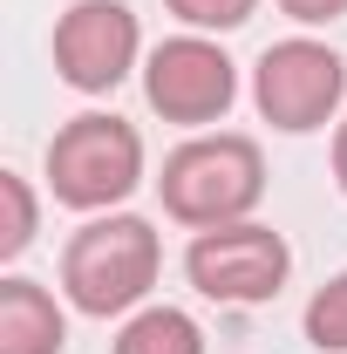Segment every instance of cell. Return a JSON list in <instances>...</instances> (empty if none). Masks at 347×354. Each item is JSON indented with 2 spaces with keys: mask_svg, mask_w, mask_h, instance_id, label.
<instances>
[{
  "mask_svg": "<svg viewBox=\"0 0 347 354\" xmlns=\"http://www.w3.org/2000/svg\"><path fill=\"white\" fill-rule=\"evenodd\" d=\"M157 279V232L143 218H95L75 232L68 259H62V286L75 293L82 313H123L150 293Z\"/></svg>",
  "mask_w": 347,
  "mask_h": 354,
  "instance_id": "6da1fadb",
  "label": "cell"
},
{
  "mask_svg": "<svg viewBox=\"0 0 347 354\" xmlns=\"http://www.w3.org/2000/svg\"><path fill=\"white\" fill-rule=\"evenodd\" d=\"M265 191L259 150L245 136H198L164 164V205L184 225H232Z\"/></svg>",
  "mask_w": 347,
  "mask_h": 354,
  "instance_id": "7a4b0ae2",
  "label": "cell"
},
{
  "mask_svg": "<svg viewBox=\"0 0 347 354\" xmlns=\"http://www.w3.org/2000/svg\"><path fill=\"white\" fill-rule=\"evenodd\" d=\"M48 177H55L62 205H82V212L116 205L143 177V143L116 116H75L68 130L55 136V150H48Z\"/></svg>",
  "mask_w": 347,
  "mask_h": 354,
  "instance_id": "3957f363",
  "label": "cell"
},
{
  "mask_svg": "<svg viewBox=\"0 0 347 354\" xmlns=\"http://www.w3.org/2000/svg\"><path fill=\"white\" fill-rule=\"evenodd\" d=\"M184 272H191L198 293L232 300V307H252V300H272L279 279H286V239L265 232V225H212L191 245Z\"/></svg>",
  "mask_w": 347,
  "mask_h": 354,
  "instance_id": "277c9868",
  "label": "cell"
},
{
  "mask_svg": "<svg viewBox=\"0 0 347 354\" xmlns=\"http://www.w3.org/2000/svg\"><path fill=\"white\" fill-rule=\"evenodd\" d=\"M347 88V68L320 41H279L259 62V109L279 130H320Z\"/></svg>",
  "mask_w": 347,
  "mask_h": 354,
  "instance_id": "5b68a950",
  "label": "cell"
},
{
  "mask_svg": "<svg viewBox=\"0 0 347 354\" xmlns=\"http://www.w3.org/2000/svg\"><path fill=\"white\" fill-rule=\"evenodd\" d=\"M136 62V14L123 0H75L55 28V68L75 88H116Z\"/></svg>",
  "mask_w": 347,
  "mask_h": 354,
  "instance_id": "8992f818",
  "label": "cell"
},
{
  "mask_svg": "<svg viewBox=\"0 0 347 354\" xmlns=\"http://www.w3.org/2000/svg\"><path fill=\"white\" fill-rule=\"evenodd\" d=\"M143 88H150V109H164L171 123H212V116H225L232 109V62L218 55L212 41H164L157 55H150V75H143Z\"/></svg>",
  "mask_w": 347,
  "mask_h": 354,
  "instance_id": "52a82bcc",
  "label": "cell"
},
{
  "mask_svg": "<svg viewBox=\"0 0 347 354\" xmlns=\"http://www.w3.org/2000/svg\"><path fill=\"white\" fill-rule=\"evenodd\" d=\"M62 348V313L35 279L0 286V354H55Z\"/></svg>",
  "mask_w": 347,
  "mask_h": 354,
  "instance_id": "ba28073f",
  "label": "cell"
},
{
  "mask_svg": "<svg viewBox=\"0 0 347 354\" xmlns=\"http://www.w3.org/2000/svg\"><path fill=\"white\" fill-rule=\"evenodd\" d=\"M116 354H205V334H198V320H191V313L150 307V313H136L130 327H123Z\"/></svg>",
  "mask_w": 347,
  "mask_h": 354,
  "instance_id": "9c48e42d",
  "label": "cell"
},
{
  "mask_svg": "<svg viewBox=\"0 0 347 354\" xmlns=\"http://www.w3.org/2000/svg\"><path fill=\"white\" fill-rule=\"evenodd\" d=\"M306 341H313V348H347V272L313 293V307H306Z\"/></svg>",
  "mask_w": 347,
  "mask_h": 354,
  "instance_id": "30bf717a",
  "label": "cell"
},
{
  "mask_svg": "<svg viewBox=\"0 0 347 354\" xmlns=\"http://www.w3.org/2000/svg\"><path fill=\"white\" fill-rule=\"evenodd\" d=\"M0 198H7V232H0V252H21L35 239V205H28V184L21 177H0Z\"/></svg>",
  "mask_w": 347,
  "mask_h": 354,
  "instance_id": "8fae6325",
  "label": "cell"
},
{
  "mask_svg": "<svg viewBox=\"0 0 347 354\" xmlns=\"http://www.w3.org/2000/svg\"><path fill=\"white\" fill-rule=\"evenodd\" d=\"M171 14L191 28H238L252 21V0H171Z\"/></svg>",
  "mask_w": 347,
  "mask_h": 354,
  "instance_id": "7c38bea8",
  "label": "cell"
},
{
  "mask_svg": "<svg viewBox=\"0 0 347 354\" xmlns=\"http://www.w3.org/2000/svg\"><path fill=\"white\" fill-rule=\"evenodd\" d=\"M279 7H286L293 21H334V14H341L347 0H279Z\"/></svg>",
  "mask_w": 347,
  "mask_h": 354,
  "instance_id": "4fadbf2b",
  "label": "cell"
},
{
  "mask_svg": "<svg viewBox=\"0 0 347 354\" xmlns=\"http://www.w3.org/2000/svg\"><path fill=\"white\" fill-rule=\"evenodd\" d=\"M334 171H341V191H347V123H341V143H334Z\"/></svg>",
  "mask_w": 347,
  "mask_h": 354,
  "instance_id": "5bb4252c",
  "label": "cell"
}]
</instances>
